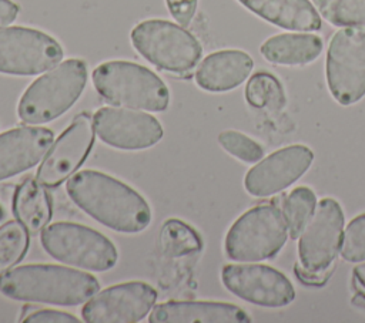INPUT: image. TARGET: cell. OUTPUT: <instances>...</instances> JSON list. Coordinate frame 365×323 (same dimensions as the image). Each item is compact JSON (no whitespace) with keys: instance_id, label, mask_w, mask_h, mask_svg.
<instances>
[{"instance_id":"obj_1","label":"cell","mask_w":365,"mask_h":323,"mask_svg":"<svg viewBox=\"0 0 365 323\" xmlns=\"http://www.w3.org/2000/svg\"><path fill=\"white\" fill-rule=\"evenodd\" d=\"M66 191L81 211L111 231L140 233L151 222L145 198L108 174L94 169L74 172Z\"/></svg>"},{"instance_id":"obj_2","label":"cell","mask_w":365,"mask_h":323,"mask_svg":"<svg viewBox=\"0 0 365 323\" xmlns=\"http://www.w3.org/2000/svg\"><path fill=\"white\" fill-rule=\"evenodd\" d=\"M98 290L96 276L60 265L33 263L0 273V293L20 302L77 306Z\"/></svg>"},{"instance_id":"obj_3","label":"cell","mask_w":365,"mask_h":323,"mask_svg":"<svg viewBox=\"0 0 365 323\" xmlns=\"http://www.w3.org/2000/svg\"><path fill=\"white\" fill-rule=\"evenodd\" d=\"M97 92L110 104L141 111L168 108L170 91L150 68L137 63L113 60L97 65L91 74Z\"/></svg>"},{"instance_id":"obj_4","label":"cell","mask_w":365,"mask_h":323,"mask_svg":"<svg viewBox=\"0 0 365 323\" xmlns=\"http://www.w3.org/2000/svg\"><path fill=\"white\" fill-rule=\"evenodd\" d=\"M345 218L334 198H324L298 236L295 273L305 283H322L331 275L341 253Z\"/></svg>"},{"instance_id":"obj_5","label":"cell","mask_w":365,"mask_h":323,"mask_svg":"<svg viewBox=\"0 0 365 323\" xmlns=\"http://www.w3.org/2000/svg\"><path fill=\"white\" fill-rule=\"evenodd\" d=\"M86 84V61L64 60L26 88L17 105L19 118L24 124L38 125L61 117L80 98Z\"/></svg>"},{"instance_id":"obj_6","label":"cell","mask_w":365,"mask_h":323,"mask_svg":"<svg viewBox=\"0 0 365 323\" xmlns=\"http://www.w3.org/2000/svg\"><path fill=\"white\" fill-rule=\"evenodd\" d=\"M289 233L282 209L274 203L245 211L228 229L225 255L235 262H261L278 255Z\"/></svg>"},{"instance_id":"obj_7","label":"cell","mask_w":365,"mask_h":323,"mask_svg":"<svg viewBox=\"0 0 365 323\" xmlns=\"http://www.w3.org/2000/svg\"><path fill=\"white\" fill-rule=\"evenodd\" d=\"M134 48L160 70L190 75L202 55L197 37L178 23L163 18H150L131 30Z\"/></svg>"},{"instance_id":"obj_8","label":"cell","mask_w":365,"mask_h":323,"mask_svg":"<svg viewBox=\"0 0 365 323\" xmlns=\"http://www.w3.org/2000/svg\"><path fill=\"white\" fill-rule=\"evenodd\" d=\"M40 240L51 258L84 270L106 272L118 259L115 245L106 235L76 222L46 225Z\"/></svg>"},{"instance_id":"obj_9","label":"cell","mask_w":365,"mask_h":323,"mask_svg":"<svg viewBox=\"0 0 365 323\" xmlns=\"http://www.w3.org/2000/svg\"><path fill=\"white\" fill-rule=\"evenodd\" d=\"M325 75L329 92L341 105H352L365 95V31L341 27L327 50Z\"/></svg>"},{"instance_id":"obj_10","label":"cell","mask_w":365,"mask_h":323,"mask_svg":"<svg viewBox=\"0 0 365 323\" xmlns=\"http://www.w3.org/2000/svg\"><path fill=\"white\" fill-rule=\"evenodd\" d=\"M64 55L50 34L21 26L0 27V73L37 75L56 67Z\"/></svg>"},{"instance_id":"obj_11","label":"cell","mask_w":365,"mask_h":323,"mask_svg":"<svg viewBox=\"0 0 365 323\" xmlns=\"http://www.w3.org/2000/svg\"><path fill=\"white\" fill-rule=\"evenodd\" d=\"M221 280L234 296L261 307H284L295 299V289L289 279L268 265L255 262L225 265Z\"/></svg>"},{"instance_id":"obj_12","label":"cell","mask_w":365,"mask_h":323,"mask_svg":"<svg viewBox=\"0 0 365 323\" xmlns=\"http://www.w3.org/2000/svg\"><path fill=\"white\" fill-rule=\"evenodd\" d=\"M94 138L93 117L88 112L78 114L43 157L36 174L37 182L48 189L61 185L87 159Z\"/></svg>"},{"instance_id":"obj_13","label":"cell","mask_w":365,"mask_h":323,"mask_svg":"<svg viewBox=\"0 0 365 323\" xmlns=\"http://www.w3.org/2000/svg\"><path fill=\"white\" fill-rule=\"evenodd\" d=\"M157 290L141 280L124 282L98 290L81 309L87 323H135L154 307Z\"/></svg>"},{"instance_id":"obj_14","label":"cell","mask_w":365,"mask_h":323,"mask_svg":"<svg viewBox=\"0 0 365 323\" xmlns=\"http://www.w3.org/2000/svg\"><path fill=\"white\" fill-rule=\"evenodd\" d=\"M93 122L97 137L117 149H147L164 135L154 115L134 108L103 107L93 115Z\"/></svg>"},{"instance_id":"obj_15","label":"cell","mask_w":365,"mask_h":323,"mask_svg":"<svg viewBox=\"0 0 365 323\" xmlns=\"http://www.w3.org/2000/svg\"><path fill=\"white\" fill-rule=\"evenodd\" d=\"M314 152L302 144H294L274 151L259 159L244 178L247 192L265 198L282 192L295 184L312 165Z\"/></svg>"},{"instance_id":"obj_16","label":"cell","mask_w":365,"mask_h":323,"mask_svg":"<svg viewBox=\"0 0 365 323\" xmlns=\"http://www.w3.org/2000/svg\"><path fill=\"white\" fill-rule=\"evenodd\" d=\"M54 141L47 127L26 125L0 134V181L19 175L43 159Z\"/></svg>"},{"instance_id":"obj_17","label":"cell","mask_w":365,"mask_h":323,"mask_svg":"<svg viewBox=\"0 0 365 323\" xmlns=\"http://www.w3.org/2000/svg\"><path fill=\"white\" fill-rule=\"evenodd\" d=\"M150 323H250L248 313L224 302L170 300L155 305L148 316Z\"/></svg>"},{"instance_id":"obj_18","label":"cell","mask_w":365,"mask_h":323,"mask_svg":"<svg viewBox=\"0 0 365 323\" xmlns=\"http://www.w3.org/2000/svg\"><path fill=\"white\" fill-rule=\"evenodd\" d=\"M254 68V60L242 50H220L208 54L195 70V83L210 92H225L241 85Z\"/></svg>"},{"instance_id":"obj_19","label":"cell","mask_w":365,"mask_h":323,"mask_svg":"<svg viewBox=\"0 0 365 323\" xmlns=\"http://www.w3.org/2000/svg\"><path fill=\"white\" fill-rule=\"evenodd\" d=\"M262 20L291 31H317L321 17L308 0H238Z\"/></svg>"},{"instance_id":"obj_20","label":"cell","mask_w":365,"mask_h":323,"mask_svg":"<svg viewBox=\"0 0 365 323\" xmlns=\"http://www.w3.org/2000/svg\"><path fill=\"white\" fill-rule=\"evenodd\" d=\"M324 48L322 38L317 34L284 33L267 38L259 51L262 57L279 65H305L315 61Z\"/></svg>"},{"instance_id":"obj_21","label":"cell","mask_w":365,"mask_h":323,"mask_svg":"<svg viewBox=\"0 0 365 323\" xmlns=\"http://www.w3.org/2000/svg\"><path fill=\"white\" fill-rule=\"evenodd\" d=\"M13 213L30 235L38 233L48 223L53 215L51 198L36 176H24L16 188Z\"/></svg>"},{"instance_id":"obj_22","label":"cell","mask_w":365,"mask_h":323,"mask_svg":"<svg viewBox=\"0 0 365 323\" xmlns=\"http://www.w3.org/2000/svg\"><path fill=\"white\" fill-rule=\"evenodd\" d=\"M160 248L170 258H184L201 250L200 233L180 219H167L160 231Z\"/></svg>"},{"instance_id":"obj_23","label":"cell","mask_w":365,"mask_h":323,"mask_svg":"<svg viewBox=\"0 0 365 323\" xmlns=\"http://www.w3.org/2000/svg\"><path fill=\"white\" fill-rule=\"evenodd\" d=\"M245 100L254 108L279 111L285 105V92L277 77L261 71L248 80Z\"/></svg>"},{"instance_id":"obj_24","label":"cell","mask_w":365,"mask_h":323,"mask_svg":"<svg viewBox=\"0 0 365 323\" xmlns=\"http://www.w3.org/2000/svg\"><path fill=\"white\" fill-rule=\"evenodd\" d=\"M317 196L311 188L298 186L292 189L284 199L282 213L287 222L288 233L297 239L317 208Z\"/></svg>"},{"instance_id":"obj_25","label":"cell","mask_w":365,"mask_h":323,"mask_svg":"<svg viewBox=\"0 0 365 323\" xmlns=\"http://www.w3.org/2000/svg\"><path fill=\"white\" fill-rule=\"evenodd\" d=\"M312 3L328 23L365 31V0H312Z\"/></svg>"},{"instance_id":"obj_26","label":"cell","mask_w":365,"mask_h":323,"mask_svg":"<svg viewBox=\"0 0 365 323\" xmlns=\"http://www.w3.org/2000/svg\"><path fill=\"white\" fill-rule=\"evenodd\" d=\"M30 245V233L16 219L0 226V273L17 265Z\"/></svg>"},{"instance_id":"obj_27","label":"cell","mask_w":365,"mask_h":323,"mask_svg":"<svg viewBox=\"0 0 365 323\" xmlns=\"http://www.w3.org/2000/svg\"><path fill=\"white\" fill-rule=\"evenodd\" d=\"M218 142L228 154H231L234 158L247 164L258 162L259 159H262L265 154L259 142L234 129H227L220 132Z\"/></svg>"},{"instance_id":"obj_28","label":"cell","mask_w":365,"mask_h":323,"mask_svg":"<svg viewBox=\"0 0 365 323\" xmlns=\"http://www.w3.org/2000/svg\"><path fill=\"white\" fill-rule=\"evenodd\" d=\"M341 256L344 260L351 263L365 260V213L356 216L346 225Z\"/></svg>"},{"instance_id":"obj_29","label":"cell","mask_w":365,"mask_h":323,"mask_svg":"<svg viewBox=\"0 0 365 323\" xmlns=\"http://www.w3.org/2000/svg\"><path fill=\"white\" fill-rule=\"evenodd\" d=\"M20 322L26 323H77L78 319L71 313L60 312L54 309H38L26 306L20 319Z\"/></svg>"},{"instance_id":"obj_30","label":"cell","mask_w":365,"mask_h":323,"mask_svg":"<svg viewBox=\"0 0 365 323\" xmlns=\"http://www.w3.org/2000/svg\"><path fill=\"white\" fill-rule=\"evenodd\" d=\"M171 17L182 27H187L197 11L198 0H165Z\"/></svg>"},{"instance_id":"obj_31","label":"cell","mask_w":365,"mask_h":323,"mask_svg":"<svg viewBox=\"0 0 365 323\" xmlns=\"http://www.w3.org/2000/svg\"><path fill=\"white\" fill-rule=\"evenodd\" d=\"M20 7L11 0H0V27L13 23L19 14Z\"/></svg>"},{"instance_id":"obj_32","label":"cell","mask_w":365,"mask_h":323,"mask_svg":"<svg viewBox=\"0 0 365 323\" xmlns=\"http://www.w3.org/2000/svg\"><path fill=\"white\" fill-rule=\"evenodd\" d=\"M4 218H6V211H4V208L0 205V222H1Z\"/></svg>"}]
</instances>
